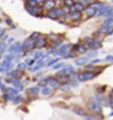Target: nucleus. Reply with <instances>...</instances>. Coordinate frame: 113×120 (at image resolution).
I'll use <instances>...</instances> for the list:
<instances>
[{"instance_id": "obj_26", "label": "nucleus", "mask_w": 113, "mask_h": 120, "mask_svg": "<svg viewBox=\"0 0 113 120\" xmlns=\"http://www.w3.org/2000/svg\"><path fill=\"white\" fill-rule=\"evenodd\" d=\"M58 62V60H52V61H50L49 63H48V66H51L52 64H54V63H56Z\"/></svg>"}, {"instance_id": "obj_36", "label": "nucleus", "mask_w": 113, "mask_h": 120, "mask_svg": "<svg viewBox=\"0 0 113 120\" xmlns=\"http://www.w3.org/2000/svg\"><path fill=\"white\" fill-rule=\"evenodd\" d=\"M27 1H29V0H27Z\"/></svg>"}, {"instance_id": "obj_9", "label": "nucleus", "mask_w": 113, "mask_h": 120, "mask_svg": "<svg viewBox=\"0 0 113 120\" xmlns=\"http://www.w3.org/2000/svg\"><path fill=\"white\" fill-rule=\"evenodd\" d=\"M74 113L77 114L78 116H82V117H85V111L81 107H75L74 109Z\"/></svg>"}, {"instance_id": "obj_27", "label": "nucleus", "mask_w": 113, "mask_h": 120, "mask_svg": "<svg viewBox=\"0 0 113 120\" xmlns=\"http://www.w3.org/2000/svg\"><path fill=\"white\" fill-rule=\"evenodd\" d=\"M9 93L13 94V95H16V94H17V90H15V89H9Z\"/></svg>"}, {"instance_id": "obj_6", "label": "nucleus", "mask_w": 113, "mask_h": 120, "mask_svg": "<svg viewBox=\"0 0 113 120\" xmlns=\"http://www.w3.org/2000/svg\"><path fill=\"white\" fill-rule=\"evenodd\" d=\"M84 10H85V13H86V15H88L89 17L94 16L95 15V13H96V9L94 7H88L86 9H84Z\"/></svg>"}, {"instance_id": "obj_11", "label": "nucleus", "mask_w": 113, "mask_h": 120, "mask_svg": "<svg viewBox=\"0 0 113 120\" xmlns=\"http://www.w3.org/2000/svg\"><path fill=\"white\" fill-rule=\"evenodd\" d=\"M58 81H59V83L65 84L68 82V77L65 75H59V80H58Z\"/></svg>"}, {"instance_id": "obj_7", "label": "nucleus", "mask_w": 113, "mask_h": 120, "mask_svg": "<svg viewBox=\"0 0 113 120\" xmlns=\"http://www.w3.org/2000/svg\"><path fill=\"white\" fill-rule=\"evenodd\" d=\"M45 41H46L45 37H39V38L36 39V41H35V47L36 48L43 47V46L45 45Z\"/></svg>"}, {"instance_id": "obj_12", "label": "nucleus", "mask_w": 113, "mask_h": 120, "mask_svg": "<svg viewBox=\"0 0 113 120\" xmlns=\"http://www.w3.org/2000/svg\"><path fill=\"white\" fill-rule=\"evenodd\" d=\"M89 61L88 57H81V59H78L77 61H76V64H77L78 66H81V65H84V64H86V62Z\"/></svg>"}, {"instance_id": "obj_21", "label": "nucleus", "mask_w": 113, "mask_h": 120, "mask_svg": "<svg viewBox=\"0 0 113 120\" xmlns=\"http://www.w3.org/2000/svg\"><path fill=\"white\" fill-rule=\"evenodd\" d=\"M39 36H40V33H33V34L31 35V37H30V38H31V39H33V38H37ZM33 41H34V39H33Z\"/></svg>"}, {"instance_id": "obj_16", "label": "nucleus", "mask_w": 113, "mask_h": 120, "mask_svg": "<svg viewBox=\"0 0 113 120\" xmlns=\"http://www.w3.org/2000/svg\"><path fill=\"white\" fill-rule=\"evenodd\" d=\"M74 7L77 11H83L84 10V5L82 3H76V4H74Z\"/></svg>"}, {"instance_id": "obj_1", "label": "nucleus", "mask_w": 113, "mask_h": 120, "mask_svg": "<svg viewBox=\"0 0 113 120\" xmlns=\"http://www.w3.org/2000/svg\"><path fill=\"white\" fill-rule=\"evenodd\" d=\"M94 78H95V73L89 72V71H86V72H82L78 75V80H79L80 82H85V81H89V80L94 79Z\"/></svg>"}, {"instance_id": "obj_15", "label": "nucleus", "mask_w": 113, "mask_h": 120, "mask_svg": "<svg viewBox=\"0 0 113 120\" xmlns=\"http://www.w3.org/2000/svg\"><path fill=\"white\" fill-rule=\"evenodd\" d=\"M89 46L86 45V46H79V48H78V50L77 51H79L80 53H84V52H86L88 51V49H89Z\"/></svg>"}, {"instance_id": "obj_5", "label": "nucleus", "mask_w": 113, "mask_h": 120, "mask_svg": "<svg viewBox=\"0 0 113 120\" xmlns=\"http://www.w3.org/2000/svg\"><path fill=\"white\" fill-rule=\"evenodd\" d=\"M44 5H45L46 9L51 10V9H53L54 5H56V1H54V0H45Z\"/></svg>"}, {"instance_id": "obj_2", "label": "nucleus", "mask_w": 113, "mask_h": 120, "mask_svg": "<svg viewBox=\"0 0 113 120\" xmlns=\"http://www.w3.org/2000/svg\"><path fill=\"white\" fill-rule=\"evenodd\" d=\"M90 109L93 112H95V113H100L101 112V107H100L99 103H98L97 101H96L95 99H92L90 102Z\"/></svg>"}, {"instance_id": "obj_33", "label": "nucleus", "mask_w": 113, "mask_h": 120, "mask_svg": "<svg viewBox=\"0 0 113 120\" xmlns=\"http://www.w3.org/2000/svg\"><path fill=\"white\" fill-rule=\"evenodd\" d=\"M110 105L113 107V98H110Z\"/></svg>"}, {"instance_id": "obj_3", "label": "nucleus", "mask_w": 113, "mask_h": 120, "mask_svg": "<svg viewBox=\"0 0 113 120\" xmlns=\"http://www.w3.org/2000/svg\"><path fill=\"white\" fill-rule=\"evenodd\" d=\"M80 17H81V13H80V11H74V12H70V15H69V18L70 20L73 21H77L78 19H80Z\"/></svg>"}, {"instance_id": "obj_17", "label": "nucleus", "mask_w": 113, "mask_h": 120, "mask_svg": "<svg viewBox=\"0 0 113 120\" xmlns=\"http://www.w3.org/2000/svg\"><path fill=\"white\" fill-rule=\"evenodd\" d=\"M104 25H105V26H109V27H111V26L113 25V17H110L109 19H107V20L105 21Z\"/></svg>"}, {"instance_id": "obj_35", "label": "nucleus", "mask_w": 113, "mask_h": 120, "mask_svg": "<svg viewBox=\"0 0 113 120\" xmlns=\"http://www.w3.org/2000/svg\"><path fill=\"white\" fill-rule=\"evenodd\" d=\"M112 95H113V89H112Z\"/></svg>"}, {"instance_id": "obj_29", "label": "nucleus", "mask_w": 113, "mask_h": 120, "mask_svg": "<svg viewBox=\"0 0 113 120\" xmlns=\"http://www.w3.org/2000/svg\"><path fill=\"white\" fill-rule=\"evenodd\" d=\"M14 59V56H13V55H8V57H7V59H5V60H7V61H9V60H10V61H12V60H13Z\"/></svg>"}, {"instance_id": "obj_14", "label": "nucleus", "mask_w": 113, "mask_h": 120, "mask_svg": "<svg viewBox=\"0 0 113 120\" xmlns=\"http://www.w3.org/2000/svg\"><path fill=\"white\" fill-rule=\"evenodd\" d=\"M42 94H43L44 96H48L51 94V88L50 87H43V89H42Z\"/></svg>"}, {"instance_id": "obj_4", "label": "nucleus", "mask_w": 113, "mask_h": 120, "mask_svg": "<svg viewBox=\"0 0 113 120\" xmlns=\"http://www.w3.org/2000/svg\"><path fill=\"white\" fill-rule=\"evenodd\" d=\"M49 86L50 88L52 89H56V88H59V81H56V79H49Z\"/></svg>"}, {"instance_id": "obj_31", "label": "nucleus", "mask_w": 113, "mask_h": 120, "mask_svg": "<svg viewBox=\"0 0 113 120\" xmlns=\"http://www.w3.org/2000/svg\"><path fill=\"white\" fill-rule=\"evenodd\" d=\"M62 90H63V91H67V90H68V85H67V86L62 87Z\"/></svg>"}, {"instance_id": "obj_30", "label": "nucleus", "mask_w": 113, "mask_h": 120, "mask_svg": "<svg viewBox=\"0 0 113 120\" xmlns=\"http://www.w3.org/2000/svg\"><path fill=\"white\" fill-rule=\"evenodd\" d=\"M33 63H34L33 60H29V61H27V64H28V65H32Z\"/></svg>"}, {"instance_id": "obj_10", "label": "nucleus", "mask_w": 113, "mask_h": 120, "mask_svg": "<svg viewBox=\"0 0 113 120\" xmlns=\"http://www.w3.org/2000/svg\"><path fill=\"white\" fill-rule=\"evenodd\" d=\"M49 17L52 19H56V17H59V16H58V11H56V9L49 10Z\"/></svg>"}, {"instance_id": "obj_28", "label": "nucleus", "mask_w": 113, "mask_h": 120, "mask_svg": "<svg viewBox=\"0 0 113 120\" xmlns=\"http://www.w3.org/2000/svg\"><path fill=\"white\" fill-rule=\"evenodd\" d=\"M105 61H112L113 62V56H110V55H109V56H107L106 59H105Z\"/></svg>"}, {"instance_id": "obj_24", "label": "nucleus", "mask_w": 113, "mask_h": 120, "mask_svg": "<svg viewBox=\"0 0 113 120\" xmlns=\"http://www.w3.org/2000/svg\"><path fill=\"white\" fill-rule=\"evenodd\" d=\"M105 88H106L105 86H100V87H98V91H99V93H104V91H105Z\"/></svg>"}, {"instance_id": "obj_32", "label": "nucleus", "mask_w": 113, "mask_h": 120, "mask_svg": "<svg viewBox=\"0 0 113 120\" xmlns=\"http://www.w3.org/2000/svg\"><path fill=\"white\" fill-rule=\"evenodd\" d=\"M83 2H85V3H92L93 2V0H83Z\"/></svg>"}, {"instance_id": "obj_25", "label": "nucleus", "mask_w": 113, "mask_h": 120, "mask_svg": "<svg viewBox=\"0 0 113 120\" xmlns=\"http://www.w3.org/2000/svg\"><path fill=\"white\" fill-rule=\"evenodd\" d=\"M16 99H17V100H15V101H14V103H18V102H20L23 98H21L20 96H19V97H16Z\"/></svg>"}, {"instance_id": "obj_8", "label": "nucleus", "mask_w": 113, "mask_h": 120, "mask_svg": "<svg viewBox=\"0 0 113 120\" xmlns=\"http://www.w3.org/2000/svg\"><path fill=\"white\" fill-rule=\"evenodd\" d=\"M73 67H70V66H67V67L65 68V69H62L61 71L59 72V75H69L70 72H73Z\"/></svg>"}, {"instance_id": "obj_13", "label": "nucleus", "mask_w": 113, "mask_h": 120, "mask_svg": "<svg viewBox=\"0 0 113 120\" xmlns=\"http://www.w3.org/2000/svg\"><path fill=\"white\" fill-rule=\"evenodd\" d=\"M68 47H69V45H63L61 48H60V50H59V54L64 55L66 53V51L68 50Z\"/></svg>"}, {"instance_id": "obj_20", "label": "nucleus", "mask_w": 113, "mask_h": 120, "mask_svg": "<svg viewBox=\"0 0 113 120\" xmlns=\"http://www.w3.org/2000/svg\"><path fill=\"white\" fill-rule=\"evenodd\" d=\"M28 2H29V5H32V7L37 5V0H29Z\"/></svg>"}, {"instance_id": "obj_18", "label": "nucleus", "mask_w": 113, "mask_h": 120, "mask_svg": "<svg viewBox=\"0 0 113 120\" xmlns=\"http://www.w3.org/2000/svg\"><path fill=\"white\" fill-rule=\"evenodd\" d=\"M29 93L32 94V95H36V94L39 93V88L37 87H32V88L29 89Z\"/></svg>"}, {"instance_id": "obj_23", "label": "nucleus", "mask_w": 113, "mask_h": 120, "mask_svg": "<svg viewBox=\"0 0 113 120\" xmlns=\"http://www.w3.org/2000/svg\"><path fill=\"white\" fill-rule=\"evenodd\" d=\"M46 84H47V80H42V81L40 82V85H41V86H45Z\"/></svg>"}, {"instance_id": "obj_22", "label": "nucleus", "mask_w": 113, "mask_h": 120, "mask_svg": "<svg viewBox=\"0 0 113 120\" xmlns=\"http://www.w3.org/2000/svg\"><path fill=\"white\" fill-rule=\"evenodd\" d=\"M62 66H63V64H62V63H58L56 66H53L52 68H53V69H59V68L62 67Z\"/></svg>"}, {"instance_id": "obj_34", "label": "nucleus", "mask_w": 113, "mask_h": 120, "mask_svg": "<svg viewBox=\"0 0 113 120\" xmlns=\"http://www.w3.org/2000/svg\"><path fill=\"white\" fill-rule=\"evenodd\" d=\"M18 67L23 69V68H25V65H24V64H19V66H18Z\"/></svg>"}, {"instance_id": "obj_19", "label": "nucleus", "mask_w": 113, "mask_h": 120, "mask_svg": "<svg viewBox=\"0 0 113 120\" xmlns=\"http://www.w3.org/2000/svg\"><path fill=\"white\" fill-rule=\"evenodd\" d=\"M64 2H65V4L67 5L68 8H69V7H73V5L75 4V3H74V1H73V0H65Z\"/></svg>"}]
</instances>
